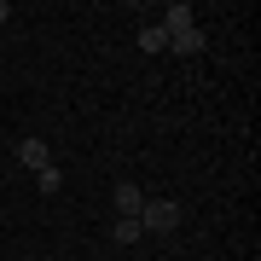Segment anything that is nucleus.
I'll return each mask as SVG.
<instances>
[{
  "label": "nucleus",
  "mask_w": 261,
  "mask_h": 261,
  "mask_svg": "<svg viewBox=\"0 0 261 261\" xmlns=\"http://www.w3.org/2000/svg\"><path fill=\"white\" fill-rule=\"evenodd\" d=\"M180 221H186V209L168 203V197H157V203H145V209H140V226H145V232H174Z\"/></svg>",
  "instance_id": "nucleus-1"
},
{
  "label": "nucleus",
  "mask_w": 261,
  "mask_h": 261,
  "mask_svg": "<svg viewBox=\"0 0 261 261\" xmlns=\"http://www.w3.org/2000/svg\"><path fill=\"white\" fill-rule=\"evenodd\" d=\"M111 209H116V215H128V221H140V209H145V192L134 186V180H122V186L111 192Z\"/></svg>",
  "instance_id": "nucleus-2"
},
{
  "label": "nucleus",
  "mask_w": 261,
  "mask_h": 261,
  "mask_svg": "<svg viewBox=\"0 0 261 261\" xmlns=\"http://www.w3.org/2000/svg\"><path fill=\"white\" fill-rule=\"evenodd\" d=\"M192 23H197V12L186 6V0H174V6H163V23L157 29H163V35H180V29H192Z\"/></svg>",
  "instance_id": "nucleus-3"
},
{
  "label": "nucleus",
  "mask_w": 261,
  "mask_h": 261,
  "mask_svg": "<svg viewBox=\"0 0 261 261\" xmlns=\"http://www.w3.org/2000/svg\"><path fill=\"white\" fill-rule=\"evenodd\" d=\"M18 163H23V168H35V174H41V168H53L47 140H18Z\"/></svg>",
  "instance_id": "nucleus-4"
},
{
  "label": "nucleus",
  "mask_w": 261,
  "mask_h": 261,
  "mask_svg": "<svg viewBox=\"0 0 261 261\" xmlns=\"http://www.w3.org/2000/svg\"><path fill=\"white\" fill-rule=\"evenodd\" d=\"M168 53H186V58H192V53H203V29L192 23V29H180V35H168Z\"/></svg>",
  "instance_id": "nucleus-5"
},
{
  "label": "nucleus",
  "mask_w": 261,
  "mask_h": 261,
  "mask_svg": "<svg viewBox=\"0 0 261 261\" xmlns=\"http://www.w3.org/2000/svg\"><path fill=\"white\" fill-rule=\"evenodd\" d=\"M111 238H116V244H140V238H145V226H140V221H128V215H116Z\"/></svg>",
  "instance_id": "nucleus-6"
},
{
  "label": "nucleus",
  "mask_w": 261,
  "mask_h": 261,
  "mask_svg": "<svg viewBox=\"0 0 261 261\" xmlns=\"http://www.w3.org/2000/svg\"><path fill=\"white\" fill-rule=\"evenodd\" d=\"M140 47H145V53H168V35L151 23V29H140Z\"/></svg>",
  "instance_id": "nucleus-7"
},
{
  "label": "nucleus",
  "mask_w": 261,
  "mask_h": 261,
  "mask_svg": "<svg viewBox=\"0 0 261 261\" xmlns=\"http://www.w3.org/2000/svg\"><path fill=\"white\" fill-rule=\"evenodd\" d=\"M35 186H41V192H47V197H53L58 186H64V174H58V163H53V168H41V174H35Z\"/></svg>",
  "instance_id": "nucleus-8"
},
{
  "label": "nucleus",
  "mask_w": 261,
  "mask_h": 261,
  "mask_svg": "<svg viewBox=\"0 0 261 261\" xmlns=\"http://www.w3.org/2000/svg\"><path fill=\"white\" fill-rule=\"evenodd\" d=\"M6 18H12V6H6V0H0V23H6Z\"/></svg>",
  "instance_id": "nucleus-9"
}]
</instances>
